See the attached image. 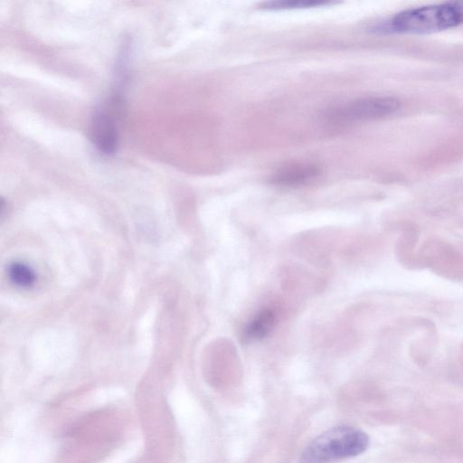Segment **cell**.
<instances>
[{
    "label": "cell",
    "instance_id": "6",
    "mask_svg": "<svg viewBox=\"0 0 463 463\" xmlns=\"http://www.w3.org/2000/svg\"><path fill=\"white\" fill-rule=\"evenodd\" d=\"M321 173L319 165L310 162H289L278 167L270 176L277 185L295 186L316 178Z\"/></svg>",
    "mask_w": 463,
    "mask_h": 463
},
{
    "label": "cell",
    "instance_id": "2",
    "mask_svg": "<svg viewBox=\"0 0 463 463\" xmlns=\"http://www.w3.org/2000/svg\"><path fill=\"white\" fill-rule=\"evenodd\" d=\"M369 438L363 430L339 426L332 428L314 439L304 449L300 463H331L356 457L364 453Z\"/></svg>",
    "mask_w": 463,
    "mask_h": 463
},
{
    "label": "cell",
    "instance_id": "9",
    "mask_svg": "<svg viewBox=\"0 0 463 463\" xmlns=\"http://www.w3.org/2000/svg\"><path fill=\"white\" fill-rule=\"evenodd\" d=\"M335 4L326 0H275L262 3L260 7L268 10L298 9L324 6Z\"/></svg>",
    "mask_w": 463,
    "mask_h": 463
},
{
    "label": "cell",
    "instance_id": "5",
    "mask_svg": "<svg viewBox=\"0 0 463 463\" xmlns=\"http://www.w3.org/2000/svg\"><path fill=\"white\" fill-rule=\"evenodd\" d=\"M400 105V100L393 97L362 98L339 109L338 116L347 121L376 119L394 113Z\"/></svg>",
    "mask_w": 463,
    "mask_h": 463
},
{
    "label": "cell",
    "instance_id": "3",
    "mask_svg": "<svg viewBox=\"0 0 463 463\" xmlns=\"http://www.w3.org/2000/svg\"><path fill=\"white\" fill-rule=\"evenodd\" d=\"M417 265L445 279L463 280V253L442 240L426 241L417 252Z\"/></svg>",
    "mask_w": 463,
    "mask_h": 463
},
{
    "label": "cell",
    "instance_id": "4",
    "mask_svg": "<svg viewBox=\"0 0 463 463\" xmlns=\"http://www.w3.org/2000/svg\"><path fill=\"white\" fill-rule=\"evenodd\" d=\"M122 102L118 91L96 109L90 123V139L97 150L104 155L115 153L118 141L117 118Z\"/></svg>",
    "mask_w": 463,
    "mask_h": 463
},
{
    "label": "cell",
    "instance_id": "10",
    "mask_svg": "<svg viewBox=\"0 0 463 463\" xmlns=\"http://www.w3.org/2000/svg\"><path fill=\"white\" fill-rule=\"evenodd\" d=\"M8 276L14 284L22 288L32 286L35 280L33 270L22 262H13L8 268Z\"/></svg>",
    "mask_w": 463,
    "mask_h": 463
},
{
    "label": "cell",
    "instance_id": "1",
    "mask_svg": "<svg viewBox=\"0 0 463 463\" xmlns=\"http://www.w3.org/2000/svg\"><path fill=\"white\" fill-rule=\"evenodd\" d=\"M461 24H463V0L401 11L388 22L387 30L402 34H428Z\"/></svg>",
    "mask_w": 463,
    "mask_h": 463
},
{
    "label": "cell",
    "instance_id": "7",
    "mask_svg": "<svg viewBox=\"0 0 463 463\" xmlns=\"http://www.w3.org/2000/svg\"><path fill=\"white\" fill-rule=\"evenodd\" d=\"M418 240V228L414 224H405L396 244L398 261L405 268L418 267L417 252L415 251Z\"/></svg>",
    "mask_w": 463,
    "mask_h": 463
},
{
    "label": "cell",
    "instance_id": "8",
    "mask_svg": "<svg viewBox=\"0 0 463 463\" xmlns=\"http://www.w3.org/2000/svg\"><path fill=\"white\" fill-rule=\"evenodd\" d=\"M276 321L275 314L270 309L260 310L251 321L248 323L242 333L244 342H252L263 339L272 330Z\"/></svg>",
    "mask_w": 463,
    "mask_h": 463
}]
</instances>
